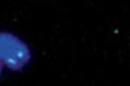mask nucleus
I'll return each instance as SVG.
<instances>
[{
    "label": "nucleus",
    "mask_w": 130,
    "mask_h": 86,
    "mask_svg": "<svg viewBox=\"0 0 130 86\" xmlns=\"http://www.w3.org/2000/svg\"><path fill=\"white\" fill-rule=\"evenodd\" d=\"M30 58L29 51L25 44L12 34L0 32V76L5 66L20 70Z\"/></svg>",
    "instance_id": "f257e3e1"
}]
</instances>
